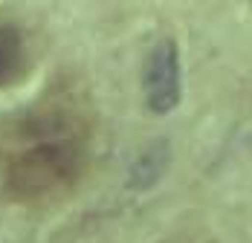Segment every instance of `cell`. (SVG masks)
<instances>
[{
	"label": "cell",
	"mask_w": 252,
	"mask_h": 243,
	"mask_svg": "<svg viewBox=\"0 0 252 243\" xmlns=\"http://www.w3.org/2000/svg\"><path fill=\"white\" fill-rule=\"evenodd\" d=\"M87 168V127L70 107H47L29 116L21 148L6 156L3 188L18 203H47L64 194Z\"/></svg>",
	"instance_id": "1"
},
{
	"label": "cell",
	"mask_w": 252,
	"mask_h": 243,
	"mask_svg": "<svg viewBox=\"0 0 252 243\" xmlns=\"http://www.w3.org/2000/svg\"><path fill=\"white\" fill-rule=\"evenodd\" d=\"M26 70V47L15 26L0 24V90L21 81Z\"/></svg>",
	"instance_id": "3"
},
{
	"label": "cell",
	"mask_w": 252,
	"mask_h": 243,
	"mask_svg": "<svg viewBox=\"0 0 252 243\" xmlns=\"http://www.w3.org/2000/svg\"><path fill=\"white\" fill-rule=\"evenodd\" d=\"M142 87H145V101L154 113H171L180 104L183 93V73H180V49L171 38L157 41L145 58V75H142Z\"/></svg>",
	"instance_id": "2"
}]
</instances>
